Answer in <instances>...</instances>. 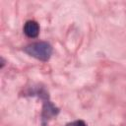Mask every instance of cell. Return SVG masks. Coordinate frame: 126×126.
<instances>
[{
	"label": "cell",
	"instance_id": "cell-1",
	"mask_svg": "<svg viewBox=\"0 0 126 126\" xmlns=\"http://www.w3.org/2000/svg\"><path fill=\"white\" fill-rule=\"evenodd\" d=\"M24 51L28 55H30L37 60L46 62L50 59L53 50H52V46L48 42L37 41V42H33V43L27 45L24 48Z\"/></svg>",
	"mask_w": 126,
	"mask_h": 126
},
{
	"label": "cell",
	"instance_id": "cell-2",
	"mask_svg": "<svg viewBox=\"0 0 126 126\" xmlns=\"http://www.w3.org/2000/svg\"><path fill=\"white\" fill-rule=\"evenodd\" d=\"M58 112H59L58 108L50 100H48V98L45 99L41 111V124L45 126L50 119H52L54 116L58 114Z\"/></svg>",
	"mask_w": 126,
	"mask_h": 126
},
{
	"label": "cell",
	"instance_id": "cell-3",
	"mask_svg": "<svg viewBox=\"0 0 126 126\" xmlns=\"http://www.w3.org/2000/svg\"><path fill=\"white\" fill-rule=\"evenodd\" d=\"M24 33L30 37V38H35L37 37L39 33V26L35 21L30 20L27 21L24 25Z\"/></svg>",
	"mask_w": 126,
	"mask_h": 126
},
{
	"label": "cell",
	"instance_id": "cell-4",
	"mask_svg": "<svg viewBox=\"0 0 126 126\" xmlns=\"http://www.w3.org/2000/svg\"><path fill=\"white\" fill-rule=\"evenodd\" d=\"M66 126H87V124L83 120H76V121L67 123Z\"/></svg>",
	"mask_w": 126,
	"mask_h": 126
},
{
	"label": "cell",
	"instance_id": "cell-5",
	"mask_svg": "<svg viewBox=\"0 0 126 126\" xmlns=\"http://www.w3.org/2000/svg\"><path fill=\"white\" fill-rule=\"evenodd\" d=\"M4 65H5V60H4L3 57H1V68H3Z\"/></svg>",
	"mask_w": 126,
	"mask_h": 126
}]
</instances>
